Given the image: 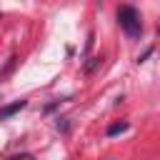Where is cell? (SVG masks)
I'll return each instance as SVG.
<instances>
[{"mask_svg": "<svg viewBox=\"0 0 160 160\" xmlns=\"http://www.w3.org/2000/svg\"><path fill=\"white\" fill-rule=\"evenodd\" d=\"M118 22H120V28H122V32H125L128 38H140L142 22H140V15H138L135 8H130V5L120 8V10H118Z\"/></svg>", "mask_w": 160, "mask_h": 160, "instance_id": "1", "label": "cell"}, {"mask_svg": "<svg viewBox=\"0 0 160 160\" xmlns=\"http://www.w3.org/2000/svg\"><path fill=\"white\" fill-rule=\"evenodd\" d=\"M25 105H28V100H15V102H10V105L0 108V120H8V118H12V115H15V112H20Z\"/></svg>", "mask_w": 160, "mask_h": 160, "instance_id": "2", "label": "cell"}, {"mask_svg": "<svg viewBox=\"0 0 160 160\" xmlns=\"http://www.w3.org/2000/svg\"><path fill=\"white\" fill-rule=\"evenodd\" d=\"M125 130H128V122H115V125L108 128V135L112 138V135H120V132H125Z\"/></svg>", "mask_w": 160, "mask_h": 160, "instance_id": "3", "label": "cell"}, {"mask_svg": "<svg viewBox=\"0 0 160 160\" xmlns=\"http://www.w3.org/2000/svg\"><path fill=\"white\" fill-rule=\"evenodd\" d=\"M98 62H100V58H92V62H88V72H92V70H95V65H98Z\"/></svg>", "mask_w": 160, "mask_h": 160, "instance_id": "4", "label": "cell"}]
</instances>
